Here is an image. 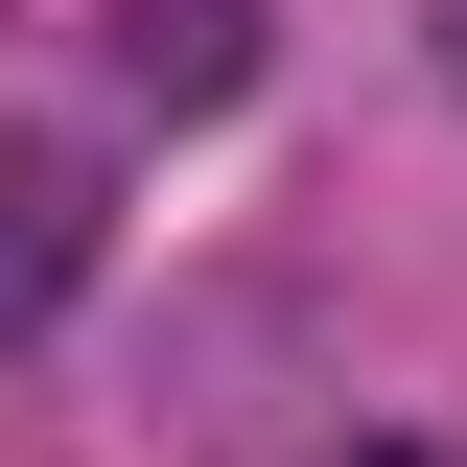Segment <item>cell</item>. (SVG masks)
Segmentation results:
<instances>
[{"label":"cell","instance_id":"obj_3","mask_svg":"<svg viewBox=\"0 0 467 467\" xmlns=\"http://www.w3.org/2000/svg\"><path fill=\"white\" fill-rule=\"evenodd\" d=\"M420 24H444V94H467V0H420Z\"/></svg>","mask_w":467,"mask_h":467},{"label":"cell","instance_id":"obj_2","mask_svg":"<svg viewBox=\"0 0 467 467\" xmlns=\"http://www.w3.org/2000/svg\"><path fill=\"white\" fill-rule=\"evenodd\" d=\"M140 94H234V0H140Z\"/></svg>","mask_w":467,"mask_h":467},{"label":"cell","instance_id":"obj_1","mask_svg":"<svg viewBox=\"0 0 467 467\" xmlns=\"http://www.w3.org/2000/svg\"><path fill=\"white\" fill-rule=\"evenodd\" d=\"M70 257H94V164H70V140H24V164H0V327H47Z\"/></svg>","mask_w":467,"mask_h":467},{"label":"cell","instance_id":"obj_4","mask_svg":"<svg viewBox=\"0 0 467 467\" xmlns=\"http://www.w3.org/2000/svg\"><path fill=\"white\" fill-rule=\"evenodd\" d=\"M327 467H444V444H327Z\"/></svg>","mask_w":467,"mask_h":467}]
</instances>
